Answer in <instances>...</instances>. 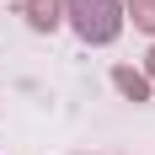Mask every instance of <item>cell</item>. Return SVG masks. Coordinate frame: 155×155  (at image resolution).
<instances>
[{
    "label": "cell",
    "mask_w": 155,
    "mask_h": 155,
    "mask_svg": "<svg viewBox=\"0 0 155 155\" xmlns=\"http://www.w3.org/2000/svg\"><path fill=\"white\" fill-rule=\"evenodd\" d=\"M64 16L86 43H112L123 32V0H64Z\"/></svg>",
    "instance_id": "6da1fadb"
},
{
    "label": "cell",
    "mask_w": 155,
    "mask_h": 155,
    "mask_svg": "<svg viewBox=\"0 0 155 155\" xmlns=\"http://www.w3.org/2000/svg\"><path fill=\"white\" fill-rule=\"evenodd\" d=\"M21 16L32 32H54L64 21V0H21Z\"/></svg>",
    "instance_id": "7a4b0ae2"
},
{
    "label": "cell",
    "mask_w": 155,
    "mask_h": 155,
    "mask_svg": "<svg viewBox=\"0 0 155 155\" xmlns=\"http://www.w3.org/2000/svg\"><path fill=\"white\" fill-rule=\"evenodd\" d=\"M112 86H118L128 102H150V75H144V70H128V64H118V70H112Z\"/></svg>",
    "instance_id": "3957f363"
},
{
    "label": "cell",
    "mask_w": 155,
    "mask_h": 155,
    "mask_svg": "<svg viewBox=\"0 0 155 155\" xmlns=\"http://www.w3.org/2000/svg\"><path fill=\"white\" fill-rule=\"evenodd\" d=\"M123 16H134V27L155 38V0H123Z\"/></svg>",
    "instance_id": "277c9868"
},
{
    "label": "cell",
    "mask_w": 155,
    "mask_h": 155,
    "mask_svg": "<svg viewBox=\"0 0 155 155\" xmlns=\"http://www.w3.org/2000/svg\"><path fill=\"white\" fill-rule=\"evenodd\" d=\"M144 75H155V48H150V59H144Z\"/></svg>",
    "instance_id": "5b68a950"
}]
</instances>
